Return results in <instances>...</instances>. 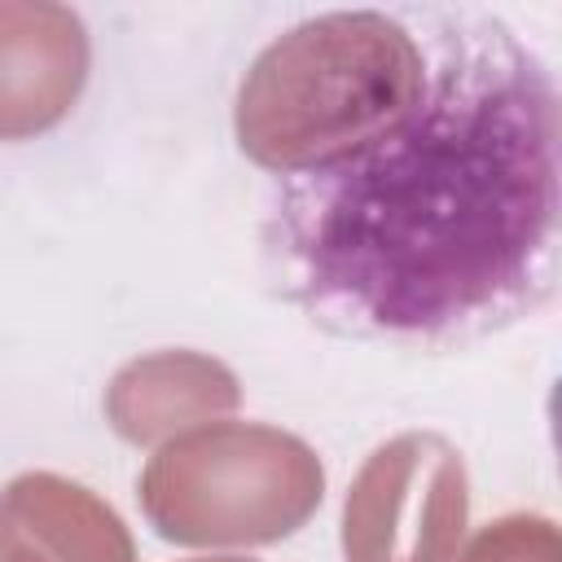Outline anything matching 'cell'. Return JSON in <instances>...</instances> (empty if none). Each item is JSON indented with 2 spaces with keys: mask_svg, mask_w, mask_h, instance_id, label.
<instances>
[{
  "mask_svg": "<svg viewBox=\"0 0 562 562\" xmlns=\"http://www.w3.org/2000/svg\"><path fill=\"white\" fill-rule=\"evenodd\" d=\"M391 22L413 53L395 105L268 180L259 259L334 338L461 351L558 290L562 97L492 9L408 4Z\"/></svg>",
  "mask_w": 562,
  "mask_h": 562,
  "instance_id": "6da1fadb",
  "label": "cell"
}]
</instances>
